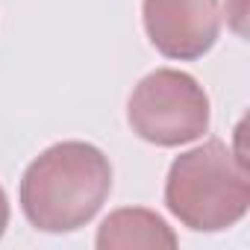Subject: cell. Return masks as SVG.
<instances>
[{"mask_svg":"<svg viewBox=\"0 0 250 250\" xmlns=\"http://www.w3.org/2000/svg\"><path fill=\"white\" fill-rule=\"evenodd\" d=\"M109 191V156L88 142H59L24 171L21 209L42 232H74L100 212Z\"/></svg>","mask_w":250,"mask_h":250,"instance_id":"1","label":"cell"},{"mask_svg":"<svg viewBox=\"0 0 250 250\" xmlns=\"http://www.w3.org/2000/svg\"><path fill=\"white\" fill-rule=\"evenodd\" d=\"M171 215L194 232L235 227L250 209V174L244 156L218 139L180 153L165 180Z\"/></svg>","mask_w":250,"mask_h":250,"instance_id":"2","label":"cell"},{"mask_svg":"<svg viewBox=\"0 0 250 250\" xmlns=\"http://www.w3.org/2000/svg\"><path fill=\"white\" fill-rule=\"evenodd\" d=\"M127 121L139 139L156 147H180L209 130V97L191 74L159 68L133 88Z\"/></svg>","mask_w":250,"mask_h":250,"instance_id":"3","label":"cell"},{"mask_svg":"<svg viewBox=\"0 0 250 250\" xmlns=\"http://www.w3.org/2000/svg\"><path fill=\"white\" fill-rule=\"evenodd\" d=\"M145 30L150 44L168 59H200L221 33L218 0H145Z\"/></svg>","mask_w":250,"mask_h":250,"instance_id":"4","label":"cell"},{"mask_svg":"<svg viewBox=\"0 0 250 250\" xmlns=\"http://www.w3.org/2000/svg\"><path fill=\"white\" fill-rule=\"evenodd\" d=\"M94 244L100 250H130V247H168L174 250L177 232L150 209L142 206H127L115 209L97 229Z\"/></svg>","mask_w":250,"mask_h":250,"instance_id":"5","label":"cell"},{"mask_svg":"<svg viewBox=\"0 0 250 250\" xmlns=\"http://www.w3.org/2000/svg\"><path fill=\"white\" fill-rule=\"evenodd\" d=\"M6 224H9V200H6V191L0 186V238L6 232Z\"/></svg>","mask_w":250,"mask_h":250,"instance_id":"6","label":"cell"}]
</instances>
